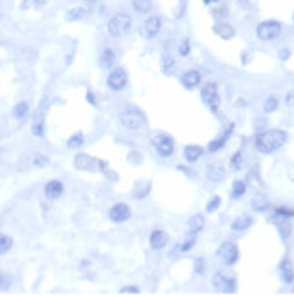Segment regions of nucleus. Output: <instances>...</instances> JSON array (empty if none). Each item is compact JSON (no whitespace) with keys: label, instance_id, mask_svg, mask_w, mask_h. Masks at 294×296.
I'll return each mask as SVG.
<instances>
[{"label":"nucleus","instance_id":"nucleus-1","mask_svg":"<svg viewBox=\"0 0 294 296\" xmlns=\"http://www.w3.org/2000/svg\"><path fill=\"white\" fill-rule=\"evenodd\" d=\"M289 138V134L283 129H267L263 133L256 134L254 138V147L261 155H272L278 149H281Z\"/></svg>","mask_w":294,"mask_h":296},{"label":"nucleus","instance_id":"nucleus-2","mask_svg":"<svg viewBox=\"0 0 294 296\" xmlns=\"http://www.w3.org/2000/svg\"><path fill=\"white\" fill-rule=\"evenodd\" d=\"M118 120H120V124L125 129H129V131H138V129H142L147 122L143 111L138 109L136 105H127L125 109L120 111Z\"/></svg>","mask_w":294,"mask_h":296},{"label":"nucleus","instance_id":"nucleus-3","mask_svg":"<svg viewBox=\"0 0 294 296\" xmlns=\"http://www.w3.org/2000/svg\"><path fill=\"white\" fill-rule=\"evenodd\" d=\"M133 28V20L127 13H114L109 20H107V33L113 39H122L131 31Z\"/></svg>","mask_w":294,"mask_h":296},{"label":"nucleus","instance_id":"nucleus-4","mask_svg":"<svg viewBox=\"0 0 294 296\" xmlns=\"http://www.w3.org/2000/svg\"><path fill=\"white\" fill-rule=\"evenodd\" d=\"M281 31H283V26H281L280 20H274V19H267L256 26V37L261 42L276 40L281 35Z\"/></svg>","mask_w":294,"mask_h":296},{"label":"nucleus","instance_id":"nucleus-5","mask_svg":"<svg viewBox=\"0 0 294 296\" xmlns=\"http://www.w3.org/2000/svg\"><path fill=\"white\" fill-rule=\"evenodd\" d=\"M200 96H202V100H204V104L207 105L209 109L218 115V107H220L218 86L213 84V82H209V84L202 86V89H200Z\"/></svg>","mask_w":294,"mask_h":296},{"label":"nucleus","instance_id":"nucleus-6","mask_svg":"<svg viewBox=\"0 0 294 296\" xmlns=\"http://www.w3.org/2000/svg\"><path fill=\"white\" fill-rule=\"evenodd\" d=\"M216 256L220 258V262H222L223 265L231 267V265H234V263L240 260L238 245L233 244V242H223V244L218 247V251H216Z\"/></svg>","mask_w":294,"mask_h":296},{"label":"nucleus","instance_id":"nucleus-7","mask_svg":"<svg viewBox=\"0 0 294 296\" xmlns=\"http://www.w3.org/2000/svg\"><path fill=\"white\" fill-rule=\"evenodd\" d=\"M151 143H153V147L158 151V155L164 158H169L175 153V138H173L171 134H167V133L157 134V136L151 140Z\"/></svg>","mask_w":294,"mask_h":296},{"label":"nucleus","instance_id":"nucleus-8","mask_svg":"<svg viewBox=\"0 0 294 296\" xmlns=\"http://www.w3.org/2000/svg\"><path fill=\"white\" fill-rule=\"evenodd\" d=\"M213 287H216L222 292H236L238 282L234 274H225V272L218 271L213 274Z\"/></svg>","mask_w":294,"mask_h":296},{"label":"nucleus","instance_id":"nucleus-9","mask_svg":"<svg viewBox=\"0 0 294 296\" xmlns=\"http://www.w3.org/2000/svg\"><path fill=\"white\" fill-rule=\"evenodd\" d=\"M107 87L111 91H122L127 86V71L123 67H114L111 69L109 75H107V80H105Z\"/></svg>","mask_w":294,"mask_h":296},{"label":"nucleus","instance_id":"nucleus-10","mask_svg":"<svg viewBox=\"0 0 294 296\" xmlns=\"http://www.w3.org/2000/svg\"><path fill=\"white\" fill-rule=\"evenodd\" d=\"M160 29H162V19L158 15H151V17H147L145 22H143L142 28H140V35H142L145 40H153L160 33Z\"/></svg>","mask_w":294,"mask_h":296},{"label":"nucleus","instance_id":"nucleus-11","mask_svg":"<svg viewBox=\"0 0 294 296\" xmlns=\"http://www.w3.org/2000/svg\"><path fill=\"white\" fill-rule=\"evenodd\" d=\"M233 131H234V122H231V124H229L227 127L223 129V131L218 134V136H216V138H213L211 142H209L207 151H211V153H218L220 149L225 147V143H227V140L231 138Z\"/></svg>","mask_w":294,"mask_h":296},{"label":"nucleus","instance_id":"nucleus-12","mask_svg":"<svg viewBox=\"0 0 294 296\" xmlns=\"http://www.w3.org/2000/svg\"><path fill=\"white\" fill-rule=\"evenodd\" d=\"M225 177H227V171H225V168L220 162L209 164L205 168V178L209 182H213V184H220V182L225 180Z\"/></svg>","mask_w":294,"mask_h":296},{"label":"nucleus","instance_id":"nucleus-13","mask_svg":"<svg viewBox=\"0 0 294 296\" xmlns=\"http://www.w3.org/2000/svg\"><path fill=\"white\" fill-rule=\"evenodd\" d=\"M131 218V209L127 204H114L109 209V220L114 224H123Z\"/></svg>","mask_w":294,"mask_h":296},{"label":"nucleus","instance_id":"nucleus-14","mask_svg":"<svg viewBox=\"0 0 294 296\" xmlns=\"http://www.w3.org/2000/svg\"><path fill=\"white\" fill-rule=\"evenodd\" d=\"M169 244V234L162 229H155L149 234V245H151L153 251H162L166 249V245Z\"/></svg>","mask_w":294,"mask_h":296},{"label":"nucleus","instance_id":"nucleus-15","mask_svg":"<svg viewBox=\"0 0 294 296\" xmlns=\"http://www.w3.org/2000/svg\"><path fill=\"white\" fill-rule=\"evenodd\" d=\"M292 216H294V209H290V207H285V206H280V207H276V209H274L272 216H269V224L281 225V224H285V222H289Z\"/></svg>","mask_w":294,"mask_h":296},{"label":"nucleus","instance_id":"nucleus-16","mask_svg":"<svg viewBox=\"0 0 294 296\" xmlns=\"http://www.w3.org/2000/svg\"><path fill=\"white\" fill-rule=\"evenodd\" d=\"M213 33L216 35V37H220L222 40H231L236 37V29H234L231 24H227V22L218 20V22L213 26Z\"/></svg>","mask_w":294,"mask_h":296},{"label":"nucleus","instance_id":"nucleus-17","mask_svg":"<svg viewBox=\"0 0 294 296\" xmlns=\"http://www.w3.org/2000/svg\"><path fill=\"white\" fill-rule=\"evenodd\" d=\"M44 195L48 200H58L64 195V184L60 180H49L44 187Z\"/></svg>","mask_w":294,"mask_h":296},{"label":"nucleus","instance_id":"nucleus-18","mask_svg":"<svg viewBox=\"0 0 294 296\" xmlns=\"http://www.w3.org/2000/svg\"><path fill=\"white\" fill-rule=\"evenodd\" d=\"M73 164H75V168L78 169V171H91L95 166H98V160L86 153H80L75 157V162Z\"/></svg>","mask_w":294,"mask_h":296},{"label":"nucleus","instance_id":"nucleus-19","mask_svg":"<svg viewBox=\"0 0 294 296\" xmlns=\"http://www.w3.org/2000/svg\"><path fill=\"white\" fill-rule=\"evenodd\" d=\"M205 149L200 147V145H196V143H189V145H185L184 147V158L187 164H195L198 162L200 158H202V155H204Z\"/></svg>","mask_w":294,"mask_h":296},{"label":"nucleus","instance_id":"nucleus-20","mask_svg":"<svg viewBox=\"0 0 294 296\" xmlns=\"http://www.w3.org/2000/svg\"><path fill=\"white\" fill-rule=\"evenodd\" d=\"M200 82H202V75H200L198 69H189L182 77V84L185 86V89H195L200 86Z\"/></svg>","mask_w":294,"mask_h":296},{"label":"nucleus","instance_id":"nucleus-21","mask_svg":"<svg viewBox=\"0 0 294 296\" xmlns=\"http://www.w3.org/2000/svg\"><path fill=\"white\" fill-rule=\"evenodd\" d=\"M278 271H280V276L285 283H294V265L290 263V260L283 258L278 265Z\"/></svg>","mask_w":294,"mask_h":296},{"label":"nucleus","instance_id":"nucleus-22","mask_svg":"<svg viewBox=\"0 0 294 296\" xmlns=\"http://www.w3.org/2000/svg\"><path fill=\"white\" fill-rule=\"evenodd\" d=\"M114 60H116V57H114V51L111 48H105L104 51L100 53L98 57V66L102 67V69H107V71H111L114 66Z\"/></svg>","mask_w":294,"mask_h":296},{"label":"nucleus","instance_id":"nucleus-23","mask_svg":"<svg viewBox=\"0 0 294 296\" xmlns=\"http://www.w3.org/2000/svg\"><path fill=\"white\" fill-rule=\"evenodd\" d=\"M252 224H254V218H252V216L242 215V216H238V218L234 220L233 224H231V229L236 231V233H242V231L251 229Z\"/></svg>","mask_w":294,"mask_h":296},{"label":"nucleus","instance_id":"nucleus-24","mask_svg":"<svg viewBox=\"0 0 294 296\" xmlns=\"http://www.w3.org/2000/svg\"><path fill=\"white\" fill-rule=\"evenodd\" d=\"M87 8H82V6H75V8H71V10L66 11V19L67 22H80V20H84L87 17Z\"/></svg>","mask_w":294,"mask_h":296},{"label":"nucleus","instance_id":"nucleus-25","mask_svg":"<svg viewBox=\"0 0 294 296\" xmlns=\"http://www.w3.org/2000/svg\"><path fill=\"white\" fill-rule=\"evenodd\" d=\"M160 69L166 77H173V75H175V69H176V60L171 57V55H164L160 60Z\"/></svg>","mask_w":294,"mask_h":296},{"label":"nucleus","instance_id":"nucleus-26","mask_svg":"<svg viewBox=\"0 0 294 296\" xmlns=\"http://www.w3.org/2000/svg\"><path fill=\"white\" fill-rule=\"evenodd\" d=\"M187 227H189V234H198L200 231H204L205 227V218L204 215H195L191 216L189 222H187Z\"/></svg>","mask_w":294,"mask_h":296},{"label":"nucleus","instance_id":"nucleus-27","mask_svg":"<svg viewBox=\"0 0 294 296\" xmlns=\"http://www.w3.org/2000/svg\"><path fill=\"white\" fill-rule=\"evenodd\" d=\"M46 105H48V102H44L42 111L37 113V118L33 120V127H31V131H33L35 136H44V109H46Z\"/></svg>","mask_w":294,"mask_h":296},{"label":"nucleus","instance_id":"nucleus-28","mask_svg":"<svg viewBox=\"0 0 294 296\" xmlns=\"http://www.w3.org/2000/svg\"><path fill=\"white\" fill-rule=\"evenodd\" d=\"M247 191V182L245 180H234L233 187H231V198L233 200H240Z\"/></svg>","mask_w":294,"mask_h":296},{"label":"nucleus","instance_id":"nucleus-29","mask_svg":"<svg viewBox=\"0 0 294 296\" xmlns=\"http://www.w3.org/2000/svg\"><path fill=\"white\" fill-rule=\"evenodd\" d=\"M269 206H270L269 200H267L263 195L254 196V198H252V202H251V207L256 211V213H265V211L269 209Z\"/></svg>","mask_w":294,"mask_h":296},{"label":"nucleus","instance_id":"nucleus-30","mask_svg":"<svg viewBox=\"0 0 294 296\" xmlns=\"http://www.w3.org/2000/svg\"><path fill=\"white\" fill-rule=\"evenodd\" d=\"M29 113V104L28 102H19V104H15L13 111H11V115H13L15 120H24Z\"/></svg>","mask_w":294,"mask_h":296},{"label":"nucleus","instance_id":"nucleus-31","mask_svg":"<svg viewBox=\"0 0 294 296\" xmlns=\"http://www.w3.org/2000/svg\"><path fill=\"white\" fill-rule=\"evenodd\" d=\"M131 4H133V10L136 11V13L147 15L153 11V0H133Z\"/></svg>","mask_w":294,"mask_h":296},{"label":"nucleus","instance_id":"nucleus-32","mask_svg":"<svg viewBox=\"0 0 294 296\" xmlns=\"http://www.w3.org/2000/svg\"><path fill=\"white\" fill-rule=\"evenodd\" d=\"M82 143H84V133H82V131H76L75 134H71V136L67 138V147L69 149L82 147Z\"/></svg>","mask_w":294,"mask_h":296},{"label":"nucleus","instance_id":"nucleus-33","mask_svg":"<svg viewBox=\"0 0 294 296\" xmlns=\"http://www.w3.org/2000/svg\"><path fill=\"white\" fill-rule=\"evenodd\" d=\"M278 105H280V100H278L276 96L270 95L269 98L265 100V104H263V113H265V115H269V113H274V111L278 109Z\"/></svg>","mask_w":294,"mask_h":296},{"label":"nucleus","instance_id":"nucleus-34","mask_svg":"<svg viewBox=\"0 0 294 296\" xmlns=\"http://www.w3.org/2000/svg\"><path fill=\"white\" fill-rule=\"evenodd\" d=\"M222 206V196H218V195H214L211 200L207 202V206H205V213H216L218 211V207Z\"/></svg>","mask_w":294,"mask_h":296},{"label":"nucleus","instance_id":"nucleus-35","mask_svg":"<svg viewBox=\"0 0 294 296\" xmlns=\"http://www.w3.org/2000/svg\"><path fill=\"white\" fill-rule=\"evenodd\" d=\"M195 244H196V234H189V238L185 240V242L178 244V251L180 253H187V251H191V249L195 247Z\"/></svg>","mask_w":294,"mask_h":296},{"label":"nucleus","instance_id":"nucleus-36","mask_svg":"<svg viewBox=\"0 0 294 296\" xmlns=\"http://www.w3.org/2000/svg\"><path fill=\"white\" fill-rule=\"evenodd\" d=\"M189 53H191L189 39H182L180 44H178V55H180V57H189Z\"/></svg>","mask_w":294,"mask_h":296},{"label":"nucleus","instance_id":"nucleus-37","mask_svg":"<svg viewBox=\"0 0 294 296\" xmlns=\"http://www.w3.org/2000/svg\"><path fill=\"white\" fill-rule=\"evenodd\" d=\"M46 4V0H24L22 2V10H38V8H42Z\"/></svg>","mask_w":294,"mask_h":296},{"label":"nucleus","instance_id":"nucleus-38","mask_svg":"<svg viewBox=\"0 0 294 296\" xmlns=\"http://www.w3.org/2000/svg\"><path fill=\"white\" fill-rule=\"evenodd\" d=\"M13 247V238H11V236H2V238H0V253H8V251H10V249Z\"/></svg>","mask_w":294,"mask_h":296},{"label":"nucleus","instance_id":"nucleus-39","mask_svg":"<svg viewBox=\"0 0 294 296\" xmlns=\"http://www.w3.org/2000/svg\"><path fill=\"white\" fill-rule=\"evenodd\" d=\"M231 168H233V169L242 168V149H238L236 153L231 157Z\"/></svg>","mask_w":294,"mask_h":296},{"label":"nucleus","instance_id":"nucleus-40","mask_svg":"<svg viewBox=\"0 0 294 296\" xmlns=\"http://www.w3.org/2000/svg\"><path fill=\"white\" fill-rule=\"evenodd\" d=\"M33 164L37 166V168H48V166H49V158L46 157V155H35Z\"/></svg>","mask_w":294,"mask_h":296},{"label":"nucleus","instance_id":"nucleus-41","mask_svg":"<svg viewBox=\"0 0 294 296\" xmlns=\"http://www.w3.org/2000/svg\"><path fill=\"white\" fill-rule=\"evenodd\" d=\"M193 265H195V274H204V272H205V262H204V258H195Z\"/></svg>","mask_w":294,"mask_h":296},{"label":"nucleus","instance_id":"nucleus-42","mask_svg":"<svg viewBox=\"0 0 294 296\" xmlns=\"http://www.w3.org/2000/svg\"><path fill=\"white\" fill-rule=\"evenodd\" d=\"M118 292L120 294H140V289L136 285H123Z\"/></svg>","mask_w":294,"mask_h":296},{"label":"nucleus","instance_id":"nucleus-43","mask_svg":"<svg viewBox=\"0 0 294 296\" xmlns=\"http://www.w3.org/2000/svg\"><path fill=\"white\" fill-rule=\"evenodd\" d=\"M278 229H280V236H281V240H287L290 236V225L285 222V224H281V225H278Z\"/></svg>","mask_w":294,"mask_h":296},{"label":"nucleus","instance_id":"nucleus-44","mask_svg":"<svg viewBox=\"0 0 294 296\" xmlns=\"http://www.w3.org/2000/svg\"><path fill=\"white\" fill-rule=\"evenodd\" d=\"M142 162V155L136 153V151H133V153H129V164H133V166H136V164Z\"/></svg>","mask_w":294,"mask_h":296},{"label":"nucleus","instance_id":"nucleus-45","mask_svg":"<svg viewBox=\"0 0 294 296\" xmlns=\"http://www.w3.org/2000/svg\"><path fill=\"white\" fill-rule=\"evenodd\" d=\"M290 55H292V51H290L289 48H283V49H280V51H278V57H280V60H289L290 58Z\"/></svg>","mask_w":294,"mask_h":296},{"label":"nucleus","instance_id":"nucleus-46","mask_svg":"<svg viewBox=\"0 0 294 296\" xmlns=\"http://www.w3.org/2000/svg\"><path fill=\"white\" fill-rule=\"evenodd\" d=\"M185 11V0H178V8H176V19H182Z\"/></svg>","mask_w":294,"mask_h":296},{"label":"nucleus","instance_id":"nucleus-47","mask_svg":"<svg viewBox=\"0 0 294 296\" xmlns=\"http://www.w3.org/2000/svg\"><path fill=\"white\" fill-rule=\"evenodd\" d=\"M222 15H227V8H218V10H213V17L216 20L222 19Z\"/></svg>","mask_w":294,"mask_h":296},{"label":"nucleus","instance_id":"nucleus-48","mask_svg":"<svg viewBox=\"0 0 294 296\" xmlns=\"http://www.w3.org/2000/svg\"><path fill=\"white\" fill-rule=\"evenodd\" d=\"M285 104L290 105V107H292V105H294V91H290V93H287V96H285Z\"/></svg>","mask_w":294,"mask_h":296},{"label":"nucleus","instance_id":"nucleus-49","mask_svg":"<svg viewBox=\"0 0 294 296\" xmlns=\"http://www.w3.org/2000/svg\"><path fill=\"white\" fill-rule=\"evenodd\" d=\"M86 100L89 102L91 105H95V107H96V100H95V95H93V91H87V93H86Z\"/></svg>","mask_w":294,"mask_h":296},{"label":"nucleus","instance_id":"nucleus-50","mask_svg":"<svg viewBox=\"0 0 294 296\" xmlns=\"http://www.w3.org/2000/svg\"><path fill=\"white\" fill-rule=\"evenodd\" d=\"M178 171L185 173V175H187V177H191V178H193V171H191V169H187V168H184V166H178Z\"/></svg>","mask_w":294,"mask_h":296},{"label":"nucleus","instance_id":"nucleus-51","mask_svg":"<svg viewBox=\"0 0 294 296\" xmlns=\"http://www.w3.org/2000/svg\"><path fill=\"white\" fill-rule=\"evenodd\" d=\"M2 289H8V278H6V272H2Z\"/></svg>","mask_w":294,"mask_h":296},{"label":"nucleus","instance_id":"nucleus-52","mask_svg":"<svg viewBox=\"0 0 294 296\" xmlns=\"http://www.w3.org/2000/svg\"><path fill=\"white\" fill-rule=\"evenodd\" d=\"M204 2V6H211V4H218L220 0H202Z\"/></svg>","mask_w":294,"mask_h":296},{"label":"nucleus","instance_id":"nucleus-53","mask_svg":"<svg viewBox=\"0 0 294 296\" xmlns=\"http://www.w3.org/2000/svg\"><path fill=\"white\" fill-rule=\"evenodd\" d=\"M87 4H96V0H86Z\"/></svg>","mask_w":294,"mask_h":296},{"label":"nucleus","instance_id":"nucleus-54","mask_svg":"<svg viewBox=\"0 0 294 296\" xmlns=\"http://www.w3.org/2000/svg\"><path fill=\"white\" fill-rule=\"evenodd\" d=\"M292 28H294V13H292Z\"/></svg>","mask_w":294,"mask_h":296}]
</instances>
